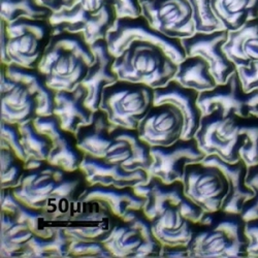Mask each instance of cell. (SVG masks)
Instances as JSON below:
<instances>
[{
  "label": "cell",
  "mask_w": 258,
  "mask_h": 258,
  "mask_svg": "<svg viewBox=\"0 0 258 258\" xmlns=\"http://www.w3.org/2000/svg\"><path fill=\"white\" fill-rule=\"evenodd\" d=\"M116 217L94 203L61 221L60 226L72 242H102L112 231Z\"/></svg>",
  "instance_id": "cell-21"
},
{
  "label": "cell",
  "mask_w": 258,
  "mask_h": 258,
  "mask_svg": "<svg viewBox=\"0 0 258 258\" xmlns=\"http://www.w3.org/2000/svg\"><path fill=\"white\" fill-rule=\"evenodd\" d=\"M0 142H5L8 144L24 162L28 160L22 144V136H21L18 124L0 121Z\"/></svg>",
  "instance_id": "cell-36"
},
{
  "label": "cell",
  "mask_w": 258,
  "mask_h": 258,
  "mask_svg": "<svg viewBox=\"0 0 258 258\" xmlns=\"http://www.w3.org/2000/svg\"><path fill=\"white\" fill-rule=\"evenodd\" d=\"M33 124L48 138L50 155L47 163L70 171L80 169L85 153L78 146L76 135L64 131L57 116H39Z\"/></svg>",
  "instance_id": "cell-20"
},
{
  "label": "cell",
  "mask_w": 258,
  "mask_h": 258,
  "mask_svg": "<svg viewBox=\"0 0 258 258\" xmlns=\"http://www.w3.org/2000/svg\"><path fill=\"white\" fill-rule=\"evenodd\" d=\"M89 186L83 170L70 171L44 161L29 159L14 196L24 205L63 221L82 210L83 192Z\"/></svg>",
  "instance_id": "cell-1"
},
{
  "label": "cell",
  "mask_w": 258,
  "mask_h": 258,
  "mask_svg": "<svg viewBox=\"0 0 258 258\" xmlns=\"http://www.w3.org/2000/svg\"><path fill=\"white\" fill-rule=\"evenodd\" d=\"M152 164L148 174L159 179L165 184L177 181L183 182L185 169L188 164L202 162L206 154L199 147L197 140H179L170 146L151 147Z\"/></svg>",
  "instance_id": "cell-17"
},
{
  "label": "cell",
  "mask_w": 258,
  "mask_h": 258,
  "mask_svg": "<svg viewBox=\"0 0 258 258\" xmlns=\"http://www.w3.org/2000/svg\"><path fill=\"white\" fill-rule=\"evenodd\" d=\"M83 204L94 203L109 211L117 218L125 217L133 211H141L146 199L139 196L135 187H106L102 185H89L80 198Z\"/></svg>",
  "instance_id": "cell-25"
},
{
  "label": "cell",
  "mask_w": 258,
  "mask_h": 258,
  "mask_svg": "<svg viewBox=\"0 0 258 258\" xmlns=\"http://www.w3.org/2000/svg\"><path fill=\"white\" fill-rule=\"evenodd\" d=\"M117 20V13L109 0H78L70 8L53 13L49 22L53 34L59 32L83 33L89 45L105 39Z\"/></svg>",
  "instance_id": "cell-10"
},
{
  "label": "cell",
  "mask_w": 258,
  "mask_h": 258,
  "mask_svg": "<svg viewBox=\"0 0 258 258\" xmlns=\"http://www.w3.org/2000/svg\"><path fill=\"white\" fill-rule=\"evenodd\" d=\"M154 104L164 102L174 103L184 114L186 127L182 139L190 140L195 138L203 118V112L198 104L200 92L195 89L186 88L177 81L171 80L164 87L154 89Z\"/></svg>",
  "instance_id": "cell-27"
},
{
  "label": "cell",
  "mask_w": 258,
  "mask_h": 258,
  "mask_svg": "<svg viewBox=\"0 0 258 258\" xmlns=\"http://www.w3.org/2000/svg\"><path fill=\"white\" fill-rule=\"evenodd\" d=\"M140 5L150 25L168 37L182 39L197 32L189 0H140Z\"/></svg>",
  "instance_id": "cell-16"
},
{
  "label": "cell",
  "mask_w": 258,
  "mask_h": 258,
  "mask_svg": "<svg viewBox=\"0 0 258 258\" xmlns=\"http://www.w3.org/2000/svg\"><path fill=\"white\" fill-rule=\"evenodd\" d=\"M53 35L49 20L20 17L0 26L2 64H17L27 69H38Z\"/></svg>",
  "instance_id": "cell-8"
},
{
  "label": "cell",
  "mask_w": 258,
  "mask_h": 258,
  "mask_svg": "<svg viewBox=\"0 0 258 258\" xmlns=\"http://www.w3.org/2000/svg\"><path fill=\"white\" fill-rule=\"evenodd\" d=\"M238 73L246 92L258 89V61L252 62L248 68H239Z\"/></svg>",
  "instance_id": "cell-39"
},
{
  "label": "cell",
  "mask_w": 258,
  "mask_h": 258,
  "mask_svg": "<svg viewBox=\"0 0 258 258\" xmlns=\"http://www.w3.org/2000/svg\"><path fill=\"white\" fill-rule=\"evenodd\" d=\"M114 6L117 18H137L142 16L140 0H109Z\"/></svg>",
  "instance_id": "cell-38"
},
{
  "label": "cell",
  "mask_w": 258,
  "mask_h": 258,
  "mask_svg": "<svg viewBox=\"0 0 258 258\" xmlns=\"http://www.w3.org/2000/svg\"><path fill=\"white\" fill-rule=\"evenodd\" d=\"M198 104L203 116L219 110L223 115L234 113L242 118L258 117V89L246 92L236 70L224 84L201 92Z\"/></svg>",
  "instance_id": "cell-14"
},
{
  "label": "cell",
  "mask_w": 258,
  "mask_h": 258,
  "mask_svg": "<svg viewBox=\"0 0 258 258\" xmlns=\"http://www.w3.org/2000/svg\"><path fill=\"white\" fill-rule=\"evenodd\" d=\"M116 219L112 231L102 241L115 257H160L162 244L156 239L143 210L133 211Z\"/></svg>",
  "instance_id": "cell-12"
},
{
  "label": "cell",
  "mask_w": 258,
  "mask_h": 258,
  "mask_svg": "<svg viewBox=\"0 0 258 258\" xmlns=\"http://www.w3.org/2000/svg\"><path fill=\"white\" fill-rule=\"evenodd\" d=\"M196 18L197 32H213L224 29L218 18L215 16L211 0H189Z\"/></svg>",
  "instance_id": "cell-34"
},
{
  "label": "cell",
  "mask_w": 258,
  "mask_h": 258,
  "mask_svg": "<svg viewBox=\"0 0 258 258\" xmlns=\"http://www.w3.org/2000/svg\"><path fill=\"white\" fill-rule=\"evenodd\" d=\"M69 257L112 258L115 256L102 242H72Z\"/></svg>",
  "instance_id": "cell-35"
},
{
  "label": "cell",
  "mask_w": 258,
  "mask_h": 258,
  "mask_svg": "<svg viewBox=\"0 0 258 258\" xmlns=\"http://www.w3.org/2000/svg\"><path fill=\"white\" fill-rule=\"evenodd\" d=\"M85 154L120 165L128 170H149L152 164L151 147L143 142L137 129L112 124L104 112L97 111L93 122L76 135Z\"/></svg>",
  "instance_id": "cell-4"
},
{
  "label": "cell",
  "mask_w": 258,
  "mask_h": 258,
  "mask_svg": "<svg viewBox=\"0 0 258 258\" xmlns=\"http://www.w3.org/2000/svg\"><path fill=\"white\" fill-rule=\"evenodd\" d=\"M223 51L238 69L248 68L258 61V17L249 20L238 30L228 31Z\"/></svg>",
  "instance_id": "cell-28"
},
{
  "label": "cell",
  "mask_w": 258,
  "mask_h": 258,
  "mask_svg": "<svg viewBox=\"0 0 258 258\" xmlns=\"http://www.w3.org/2000/svg\"><path fill=\"white\" fill-rule=\"evenodd\" d=\"M39 6L51 10L53 13L59 12L63 9H70L74 7L78 0H36Z\"/></svg>",
  "instance_id": "cell-41"
},
{
  "label": "cell",
  "mask_w": 258,
  "mask_h": 258,
  "mask_svg": "<svg viewBox=\"0 0 258 258\" xmlns=\"http://www.w3.org/2000/svg\"><path fill=\"white\" fill-rule=\"evenodd\" d=\"M0 188L18 187L25 171V162L5 142H0Z\"/></svg>",
  "instance_id": "cell-32"
},
{
  "label": "cell",
  "mask_w": 258,
  "mask_h": 258,
  "mask_svg": "<svg viewBox=\"0 0 258 258\" xmlns=\"http://www.w3.org/2000/svg\"><path fill=\"white\" fill-rule=\"evenodd\" d=\"M105 39L110 52L115 57L119 56L135 40L150 41L160 46L178 64L187 57L181 39L168 37L154 29L143 15L137 18H117Z\"/></svg>",
  "instance_id": "cell-13"
},
{
  "label": "cell",
  "mask_w": 258,
  "mask_h": 258,
  "mask_svg": "<svg viewBox=\"0 0 258 258\" xmlns=\"http://www.w3.org/2000/svg\"><path fill=\"white\" fill-rule=\"evenodd\" d=\"M114 71L119 80L145 84L156 89L174 80L178 63L160 46L135 40L116 57Z\"/></svg>",
  "instance_id": "cell-9"
},
{
  "label": "cell",
  "mask_w": 258,
  "mask_h": 258,
  "mask_svg": "<svg viewBox=\"0 0 258 258\" xmlns=\"http://www.w3.org/2000/svg\"><path fill=\"white\" fill-rule=\"evenodd\" d=\"M228 39V30L213 32H196L189 37L181 39L186 56H202L210 64L211 73L218 84H224L238 70L235 64L223 51Z\"/></svg>",
  "instance_id": "cell-19"
},
{
  "label": "cell",
  "mask_w": 258,
  "mask_h": 258,
  "mask_svg": "<svg viewBox=\"0 0 258 258\" xmlns=\"http://www.w3.org/2000/svg\"><path fill=\"white\" fill-rule=\"evenodd\" d=\"M94 53L83 33H54L38 66L55 91L76 89L83 82Z\"/></svg>",
  "instance_id": "cell-6"
},
{
  "label": "cell",
  "mask_w": 258,
  "mask_h": 258,
  "mask_svg": "<svg viewBox=\"0 0 258 258\" xmlns=\"http://www.w3.org/2000/svg\"><path fill=\"white\" fill-rule=\"evenodd\" d=\"M186 127L185 116L170 102L154 104L138 126L140 139L150 147L170 146L181 140Z\"/></svg>",
  "instance_id": "cell-18"
},
{
  "label": "cell",
  "mask_w": 258,
  "mask_h": 258,
  "mask_svg": "<svg viewBox=\"0 0 258 258\" xmlns=\"http://www.w3.org/2000/svg\"><path fill=\"white\" fill-rule=\"evenodd\" d=\"M183 185L185 195L206 213L220 211L228 193V182L222 170L203 162L186 166Z\"/></svg>",
  "instance_id": "cell-15"
},
{
  "label": "cell",
  "mask_w": 258,
  "mask_h": 258,
  "mask_svg": "<svg viewBox=\"0 0 258 258\" xmlns=\"http://www.w3.org/2000/svg\"><path fill=\"white\" fill-rule=\"evenodd\" d=\"M80 168L89 185L125 188L144 185L150 180L148 171L145 169L128 170L88 154H85Z\"/></svg>",
  "instance_id": "cell-23"
},
{
  "label": "cell",
  "mask_w": 258,
  "mask_h": 258,
  "mask_svg": "<svg viewBox=\"0 0 258 258\" xmlns=\"http://www.w3.org/2000/svg\"><path fill=\"white\" fill-rule=\"evenodd\" d=\"M160 257H189L187 247L185 246H178V247H168L162 245V250Z\"/></svg>",
  "instance_id": "cell-42"
},
{
  "label": "cell",
  "mask_w": 258,
  "mask_h": 258,
  "mask_svg": "<svg viewBox=\"0 0 258 258\" xmlns=\"http://www.w3.org/2000/svg\"><path fill=\"white\" fill-rule=\"evenodd\" d=\"M195 139L207 156L217 155L229 163L243 159L248 166L258 163V117L215 110L203 116Z\"/></svg>",
  "instance_id": "cell-5"
},
{
  "label": "cell",
  "mask_w": 258,
  "mask_h": 258,
  "mask_svg": "<svg viewBox=\"0 0 258 258\" xmlns=\"http://www.w3.org/2000/svg\"><path fill=\"white\" fill-rule=\"evenodd\" d=\"M203 229L193 233L187 246L191 258L248 257L246 221L241 214L218 211L206 213L201 223Z\"/></svg>",
  "instance_id": "cell-7"
},
{
  "label": "cell",
  "mask_w": 258,
  "mask_h": 258,
  "mask_svg": "<svg viewBox=\"0 0 258 258\" xmlns=\"http://www.w3.org/2000/svg\"><path fill=\"white\" fill-rule=\"evenodd\" d=\"M212 10L228 31L238 30L258 17V0H211Z\"/></svg>",
  "instance_id": "cell-30"
},
{
  "label": "cell",
  "mask_w": 258,
  "mask_h": 258,
  "mask_svg": "<svg viewBox=\"0 0 258 258\" xmlns=\"http://www.w3.org/2000/svg\"><path fill=\"white\" fill-rule=\"evenodd\" d=\"M245 232L248 238V257H258V218L246 221Z\"/></svg>",
  "instance_id": "cell-40"
},
{
  "label": "cell",
  "mask_w": 258,
  "mask_h": 258,
  "mask_svg": "<svg viewBox=\"0 0 258 258\" xmlns=\"http://www.w3.org/2000/svg\"><path fill=\"white\" fill-rule=\"evenodd\" d=\"M186 88L205 92L216 87L218 83L211 73L210 64L202 56H187L178 64L174 78Z\"/></svg>",
  "instance_id": "cell-31"
},
{
  "label": "cell",
  "mask_w": 258,
  "mask_h": 258,
  "mask_svg": "<svg viewBox=\"0 0 258 258\" xmlns=\"http://www.w3.org/2000/svg\"><path fill=\"white\" fill-rule=\"evenodd\" d=\"M205 164L217 166L222 170L228 182V193L222 204L221 211L241 214L244 205L254 197V191L247 185L248 165L241 159L234 163L222 160L217 155H208L202 161Z\"/></svg>",
  "instance_id": "cell-26"
},
{
  "label": "cell",
  "mask_w": 258,
  "mask_h": 258,
  "mask_svg": "<svg viewBox=\"0 0 258 258\" xmlns=\"http://www.w3.org/2000/svg\"><path fill=\"white\" fill-rule=\"evenodd\" d=\"M2 20L10 23L12 21L26 17L34 20H49L53 12L39 6L36 0H0Z\"/></svg>",
  "instance_id": "cell-33"
},
{
  "label": "cell",
  "mask_w": 258,
  "mask_h": 258,
  "mask_svg": "<svg viewBox=\"0 0 258 258\" xmlns=\"http://www.w3.org/2000/svg\"><path fill=\"white\" fill-rule=\"evenodd\" d=\"M0 256L24 258L36 235L25 223L16 220L12 215L0 212Z\"/></svg>",
  "instance_id": "cell-29"
},
{
  "label": "cell",
  "mask_w": 258,
  "mask_h": 258,
  "mask_svg": "<svg viewBox=\"0 0 258 258\" xmlns=\"http://www.w3.org/2000/svg\"><path fill=\"white\" fill-rule=\"evenodd\" d=\"M247 185L254 191V197L243 207L241 216L245 221L258 218V163L248 167Z\"/></svg>",
  "instance_id": "cell-37"
},
{
  "label": "cell",
  "mask_w": 258,
  "mask_h": 258,
  "mask_svg": "<svg viewBox=\"0 0 258 258\" xmlns=\"http://www.w3.org/2000/svg\"><path fill=\"white\" fill-rule=\"evenodd\" d=\"M90 46L94 53V61L81 84L88 90V107L93 112H97L103 89L118 82L119 78L114 71L116 57L110 52L106 39H99Z\"/></svg>",
  "instance_id": "cell-22"
},
{
  "label": "cell",
  "mask_w": 258,
  "mask_h": 258,
  "mask_svg": "<svg viewBox=\"0 0 258 258\" xmlns=\"http://www.w3.org/2000/svg\"><path fill=\"white\" fill-rule=\"evenodd\" d=\"M87 97L88 90L82 84L72 91H56L54 115L64 131L77 135L82 127L93 122L96 112L88 107Z\"/></svg>",
  "instance_id": "cell-24"
},
{
  "label": "cell",
  "mask_w": 258,
  "mask_h": 258,
  "mask_svg": "<svg viewBox=\"0 0 258 258\" xmlns=\"http://www.w3.org/2000/svg\"><path fill=\"white\" fill-rule=\"evenodd\" d=\"M155 101L154 88L145 84L119 80L102 91L99 110L112 124L138 129L140 122L152 109Z\"/></svg>",
  "instance_id": "cell-11"
},
{
  "label": "cell",
  "mask_w": 258,
  "mask_h": 258,
  "mask_svg": "<svg viewBox=\"0 0 258 258\" xmlns=\"http://www.w3.org/2000/svg\"><path fill=\"white\" fill-rule=\"evenodd\" d=\"M55 95L56 91L38 69L2 64V121L22 125L39 116H51L54 114Z\"/></svg>",
  "instance_id": "cell-3"
},
{
  "label": "cell",
  "mask_w": 258,
  "mask_h": 258,
  "mask_svg": "<svg viewBox=\"0 0 258 258\" xmlns=\"http://www.w3.org/2000/svg\"><path fill=\"white\" fill-rule=\"evenodd\" d=\"M135 190L146 199L143 212L156 239L163 246L187 247L195 226L202 223L206 212L185 195L183 182L165 184L150 177L147 184Z\"/></svg>",
  "instance_id": "cell-2"
}]
</instances>
